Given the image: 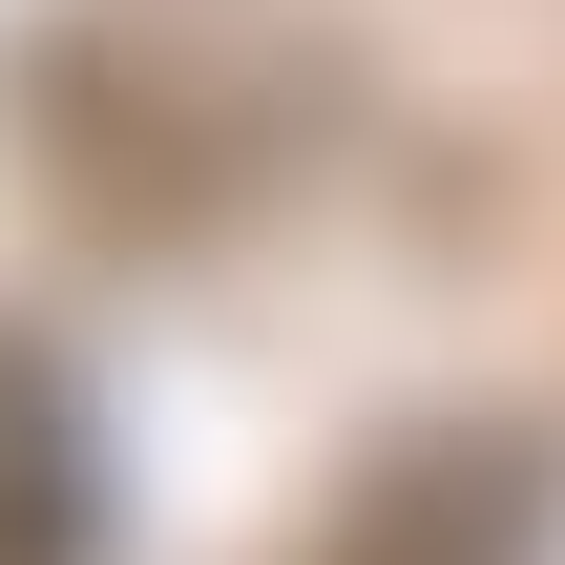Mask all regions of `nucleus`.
<instances>
[{"instance_id": "1", "label": "nucleus", "mask_w": 565, "mask_h": 565, "mask_svg": "<svg viewBox=\"0 0 565 565\" xmlns=\"http://www.w3.org/2000/svg\"><path fill=\"white\" fill-rule=\"evenodd\" d=\"M0 565H84V398L0 335Z\"/></svg>"}]
</instances>
